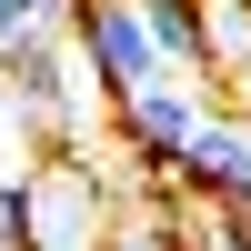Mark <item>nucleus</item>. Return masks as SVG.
<instances>
[{
    "instance_id": "1",
    "label": "nucleus",
    "mask_w": 251,
    "mask_h": 251,
    "mask_svg": "<svg viewBox=\"0 0 251 251\" xmlns=\"http://www.w3.org/2000/svg\"><path fill=\"white\" fill-rule=\"evenodd\" d=\"M10 100H20V151H30V161H50V151H91V111H111V100H100V80L80 71L71 40L10 60Z\"/></svg>"
},
{
    "instance_id": "2",
    "label": "nucleus",
    "mask_w": 251,
    "mask_h": 251,
    "mask_svg": "<svg viewBox=\"0 0 251 251\" xmlns=\"http://www.w3.org/2000/svg\"><path fill=\"white\" fill-rule=\"evenodd\" d=\"M111 201L121 171H100L91 151H50L30 161V251H111Z\"/></svg>"
},
{
    "instance_id": "3",
    "label": "nucleus",
    "mask_w": 251,
    "mask_h": 251,
    "mask_svg": "<svg viewBox=\"0 0 251 251\" xmlns=\"http://www.w3.org/2000/svg\"><path fill=\"white\" fill-rule=\"evenodd\" d=\"M71 50H80V71L100 80V100H131V91H151V80H171L161 71V50H151V20H141V0H71Z\"/></svg>"
},
{
    "instance_id": "4",
    "label": "nucleus",
    "mask_w": 251,
    "mask_h": 251,
    "mask_svg": "<svg viewBox=\"0 0 251 251\" xmlns=\"http://www.w3.org/2000/svg\"><path fill=\"white\" fill-rule=\"evenodd\" d=\"M111 121H121V151H131L151 181H181V161H191V141H201L211 111H201V80L171 71V80H151V91H131Z\"/></svg>"
},
{
    "instance_id": "5",
    "label": "nucleus",
    "mask_w": 251,
    "mask_h": 251,
    "mask_svg": "<svg viewBox=\"0 0 251 251\" xmlns=\"http://www.w3.org/2000/svg\"><path fill=\"white\" fill-rule=\"evenodd\" d=\"M181 191L221 201V211H251V121L241 111H211L191 141V161H181Z\"/></svg>"
},
{
    "instance_id": "6",
    "label": "nucleus",
    "mask_w": 251,
    "mask_h": 251,
    "mask_svg": "<svg viewBox=\"0 0 251 251\" xmlns=\"http://www.w3.org/2000/svg\"><path fill=\"white\" fill-rule=\"evenodd\" d=\"M141 20H151V50H161V71H181V80H211V71H201V0H141Z\"/></svg>"
},
{
    "instance_id": "7",
    "label": "nucleus",
    "mask_w": 251,
    "mask_h": 251,
    "mask_svg": "<svg viewBox=\"0 0 251 251\" xmlns=\"http://www.w3.org/2000/svg\"><path fill=\"white\" fill-rule=\"evenodd\" d=\"M50 40H71V0H0V71L50 50Z\"/></svg>"
},
{
    "instance_id": "8",
    "label": "nucleus",
    "mask_w": 251,
    "mask_h": 251,
    "mask_svg": "<svg viewBox=\"0 0 251 251\" xmlns=\"http://www.w3.org/2000/svg\"><path fill=\"white\" fill-rule=\"evenodd\" d=\"M201 71L211 80L251 71V0H201Z\"/></svg>"
},
{
    "instance_id": "9",
    "label": "nucleus",
    "mask_w": 251,
    "mask_h": 251,
    "mask_svg": "<svg viewBox=\"0 0 251 251\" xmlns=\"http://www.w3.org/2000/svg\"><path fill=\"white\" fill-rule=\"evenodd\" d=\"M0 251H30V171H0Z\"/></svg>"
},
{
    "instance_id": "10",
    "label": "nucleus",
    "mask_w": 251,
    "mask_h": 251,
    "mask_svg": "<svg viewBox=\"0 0 251 251\" xmlns=\"http://www.w3.org/2000/svg\"><path fill=\"white\" fill-rule=\"evenodd\" d=\"M20 151V100H10V71H0V161H10ZM20 161H30V151H20Z\"/></svg>"
}]
</instances>
